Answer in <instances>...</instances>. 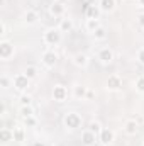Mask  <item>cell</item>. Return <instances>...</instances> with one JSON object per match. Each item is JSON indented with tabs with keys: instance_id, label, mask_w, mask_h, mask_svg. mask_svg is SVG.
<instances>
[{
	"instance_id": "1",
	"label": "cell",
	"mask_w": 144,
	"mask_h": 146,
	"mask_svg": "<svg viewBox=\"0 0 144 146\" xmlns=\"http://www.w3.org/2000/svg\"><path fill=\"white\" fill-rule=\"evenodd\" d=\"M63 124H65L66 131H76V129L81 127L83 117L80 115V112H75V110L65 112V115H63Z\"/></svg>"
},
{
	"instance_id": "2",
	"label": "cell",
	"mask_w": 144,
	"mask_h": 146,
	"mask_svg": "<svg viewBox=\"0 0 144 146\" xmlns=\"http://www.w3.org/2000/svg\"><path fill=\"white\" fill-rule=\"evenodd\" d=\"M61 39H63V33L59 31V27H49L42 34V41L48 46H58L61 42Z\"/></svg>"
},
{
	"instance_id": "3",
	"label": "cell",
	"mask_w": 144,
	"mask_h": 146,
	"mask_svg": "<svg viewBox=\"0 0 144 146\" xmlns=\"http://www.w3.org/2000/svg\"><path fill=\"white\" fill-rule=\"evenodd\" d=\"M14 54H15L14 42H10L9 39H2L0 41V60L2 61H9Z\"/></svg>"
},
{
	"instance_id": "4",
	"label": "cell",
	"mask_w": 144,
	"mask_h": 146,
	"mask_svg": "<svg viewBox=\"0 0 144 146\" xmlns=\"http://www.w3.org/2000/svg\"><path fill=\"white\" fill-rule=\"evenodd\" d=\"M31 87V78L26 75V73H17L14 76V88L20 94H26L27 88Z\"/></svg>"
},
{
	"instance_id": "5",
	"label": "cell",
	"mask_w": 144,
	"mask_h": 146,
	"mask_svg": "<svg viewBox=\"0 0 144 146\" xmlns=\"http://www.w3.org/2000/svg\"><path fill=\"white\" fill-rule=\"evenodd\" d=\"M97 60H98L102 65H110V63L115 60V53H114L112 48L104 46V48L98 49V53H97Z\"/></svg>"
},
{
	"instance_id": "6",
	"label": "cell",
	"mask_w": 144,
	"mask_h": 146,
	"mask_svg": "<svg viewBox=\"0 0 144 146\" xmlns=\"http://www.w3.org/2000/svg\"><path fill=\"white\" fill-rule=\"evenodd\" d=\"M41 63H42L48 70H51V68H54L56 63H58V54H56L53 49H48V51H44V53L41 54Z\"/></svg>"
},
{
	"instance_id": "7",
	"label": "cell",
	"mask_w": 144,
	"mask_h": 146,
	"mask_svg": "<svg viewBox=\"0 0 144 146\" xmlns=\"http://www.w3.org/2000/svg\"><path fill=\"white\" fill-rule=\"evenodd\" d=\"M53 99L56 100V102H65L66 99H68V88L65 87V85H61V83H58V85H54L53 87Z\"/></svg>"
},
{
	"instance_id": "8",
	"label": "cell",
	"mask_w": 144,
	"mask_h": 146,
	"mask_svg": "<svg viewBox=\"0 0 144 146\" xmlns=\"http://www.w3.org/2000/svg\"><path fill=\"white\" fill-rule=\"evenodd\" d=\"M81 143H83V146H95L98 143V136L87 127L81 131Z\"/></svg>"
},
{
	"instance_id": "9",
	"label": "cell",
	"mask_w": 144,
	"mask_h": 146,
	"mask_svg": "<svg viewBox=\"0 0 144 146\" xmlns=\"http://www.w3.org/2000/svg\"><path fill=\"white\" fill-rule=\"evenodd\" d=\"M114 141H115V133L112 129H108V127H104L102 133L98 134V143L102 146H107L110 143H114Z\"/></svg>"
},
{
	"instance_id": "10",
	"label": "cell",
	"mask_w": 144,
	"mask_h": 146,
	"mask_svg": "<svg viewBox=\"0 0 144 146\" xmlns=\"http://www.w3.org/2000/svg\"><path fill=\"white\" fill-rule=\"evenodd\" d=\"M105 85H107V90H110V92H119L122 88V78L119 75H110Z\"/></svg>"
},
{
	"instance_id": "11",
	"label": "cell",
	"mask_w": 144,
	"mask_h": 146,
	"mask_svg": "<svg viewBox=\"0 0 144 146\" xmlns=\"http://www.w3.org/2000/svg\"><path fill=\"white\" fill-rule=\"evenodd\" d=\"M49 12H51V15H54V17H63L65 12H66V5H65L61 0H56V2H53V5L49 7Z\"/></svg>"
},
{
	"instance_id": "12",
	"label": "cell",
	"mask_w": 144,
	"mask_h": 146,
	"mask_svg": "<svg viewBox=\"0 0 144 146\" xmlns=\"http://www.w3.org/2000/svg\"><path fill=\"white\" fill-rule=\"evenodd\" d=\"M88 63H90V58H88V54H85V53H76V54L73 56V65L78 66V68H87Z\"/></svg>"
},
{
	"instance_id": "13",
	"label": "cell",
	"mask_w": 144,
	"mask_h": 146,
	"mask_svg": "<svg viewBox=\"0 0 144 146\" xmlns=\"http://www.w3.org/2000/svg\"><path fill=\"white\" fill-rule=\"evenodd\" d=\"M139 131V124L136 122V119H127L124 122V133L129 134V136H136Z\"/></svg>"
},
{
	"instance_id": "14",
	"label": "cell",
	"mask_w": 144,
	"mask_h": 146,
	"mask_svg": "<svg viewBox=\"0 0 144 146\" xmlns=\"http://www.w3.org/2000/svg\"><path fill=\"white\" fill-rule=\"evenodd\" d=\"M100 14H102V10H100L98 3H97V5H95V3L87 5V9H85V15H87V19H100Z\"/></svg>"
},
{
	"instance_id": "15",
	"label": "cell",
	"mask_w": 144,
	"mask_h": 146,
	"mask_svg": "<svg viewBox=\"0 0 144 146\" xmlns=\"http://www.w3.org/2000/svg\"><path fill=\"white\" fill-rule=\"evenodd\" d=\"M98 7L104 14H110L117 7V0H98Z\"/></svg>"
},
{
	"instance_id": "16",
	"label": "cell",
	"mask_w": 144,
	"mask_h": 146,
	"mask_svg": "<svg viewBox=\"0 0 144 146\" xmlns=\"http://www.w3.org/2000/svg\"><path fill=\"white\" fill-rule=\"evenodd\" d=\"M87 92H88V88L85 85H80V83L73 85V97L76 100H85L87 99Z\"/></svg>"
},
{
	"instance_id": "17",
	"label": "cell",
	"mask_w": 144,
	"mask_h": 146,
	"mask_svg": "<svg viewBox=\"0 0 144 146\" xmlns=\"http://www.w3.org/2000/svg\"><path fill=\"white\" fill-rule=\"evenodd\" d=\"M24 22H26L27 26L37 24V22H39V14H37L36 10H32V9L26 10V12H24Z\"/></svg>"
},
{
	"instance_id": "18",
	"label": "cell",
	"mask_w": 144,
	"mask_h": 146,
	"mask_svg": "<svg viewBox=\"0 0 144 146\" xmlns=\"http://www.w3.org/2000/svg\"><path fill=\"white\" fill-rule=\"evenodd\" d=\"M58 27H59L61 33H71L73 29H75V22H73V19H70V17H63V19H59Z\"/></svg>"
},
{
	"instance_id": "19",
	"label": "cell",
	"mask_w": 144,
	"mask_h": 146,
	"mask_svg": "<svg viewBox=\"0 0 144 146\" xmlns=\"http://www.w3.org/2000/svg\"><path fill=\"white\" fill-rule=\"evenodd\" d=\"M0 141H2L3 145L14 141V129H10V127H2V129H0Z\"/></svg>"
},
{
	"instance_id": "20",
	"label": "cell",
	"mask_w": 144,
	"mask_h": 146,
	"mask_svg": "<svg viewBox=\"0 0 144 146\" xmlns=\"http://www.w3.org/2000/svg\"><path fill=\"white\" fill-rule=\"evenodd\" d=\"M100 26H102V24H100V19H87V21H85V29H87L90 34H93Z\"/></svg>"
},
{
	"instance_id": "21",
	"label": "cell",
	"mask_w": 144,
	"mask_h": 146,
	"mask_svg": "<svg viewBox=\"0 0 144 146\" xmlns=\"http://www.w3.org/2000/svg\"><path fill=\"white\" fill-rule=\"evenodd\" d=\"M0 87H2L3 90L14 87V76H10V75H7V73H2V75H0Z\"/></svg>"
},
{
	"instance_id": "22",
	"label": "cell",
	"mask_w": 144,
	"mask_h": 146,
	"mask_svg": "<svg viewBox=\"0 0 144 146\" xmlns=\"http://www.w3.org/2000/svg\"><path fill=\"white\" fill-rule=\"evenodd\" d=\"M24 139H26V127H24V126H17V127H14V141L22 143Z\"/></svg>"
},
{
	"instance_id": "23",
	"label": "cell",
	"mask_w": 144,
	"mask_h": 146,
	"mask_svg": "<svg viewBox=\"0 0 144 146\" xmlns=\"http://www.w3.org/2000/svg\"><path fill=\"white\" fill-rule=\"evenodd\" d=\"M19 114H20V117H22V119L31 117V115H34V107H32V106H20Z\"/></svg>"
},
{
	"instance_id": "24",
	"label": "cell",
	"mask_w": 144,
	"mask_h": 146,
	"mask_svg": "<svg viewBox=\"0 0 144 146\" xmlns=\"http://www.w3.org/2000/svg\"><path fill=\"white\" fill-rule=\"evenodd\" d=\"M92 36H93L95 41H104V39H107V29H105L104 26H100V27H98Z\"/></svg>"
},
{
	"instance_id": "25",
	"label": "cell",
	"mask_w": 144,
	"mask_h": 146,
	"mask_svg": "<svg viewBox=\"0 0 144 146\" xmlns=\"http://www.w3.org/2000/svg\"><path fill=\"white\" fill-rule=\"evenodd\" d=\"M24 73H26L31 80H34V78H37V75H39V70H37V66H34V65H27L26 70H24Z\"/></svg>"
},
{
	"instance_id": "26",
	"label": "cell",
	"mask_w": 144,
	"mask_h": 146,
	"mask_svg": "<svg viewBox=\"0 0 144 146\" xmlns=\"http://www.w3.org/2000/svg\"><path fill=\"white\" fill-rule=\"evenodd\" d=\"M19 106H32V97L26 92L19 95Z\"/></svg>"
},
{
	"instance_id": "27",
	"label": "cell",
	"mask_w": 144,
	"mask_h": 146,
	"mask_svg": "<svg viewBox=\"0 0 144 146\" xmlns=\"http://www.w3.org/2000/svg\"><path fill=\"white\" fill-rule=\"evenodd\" d=\"M134 88H136V92H139V94H143L144 95V75H139V76L136 78V82H134Z\"/></svg>"
},
{
	"instance_id": "28",
	"label": "cell",
	"mask_w": 144,
	"mask_h": 146,
	"mask_svg": "<svg viewBox=\"0 0 144 146\" xmlns=\"http://www.w3.org/2000/svg\"><path fill=\"white\" fill-rule=\"evenodd\" d=\"M22 124H24V127H36V126H37L36 115H31V117H26V119H22Z\"/></svg>"
},
{
	"instance_id": "29",
	"label": "cell",
	"mask_w": 144,
	"mask_h": 146,
	"mask_svg": "<svg viewBox=\"0 0 144 146\" xmlns=\"http://www.w3.org/2000/svg\"><path fill=\"white\" fill-rule=\"evenodd\" d=\"M88 129H90V131H93V133L98 136V134L102 133V129H104V127H102V124H100L98 121H92V122H90V126H88Z\"/></svg>"
},
{
	"instance_id": "30",
	"label": "cell",
	"mask_w": 144,
	"mask_h": 146,
	"mask_svg": "<svg viewBox=\"0 0 144 146\" xmlns=\"http://www.w3.org/2000/svg\"><path fill=\"white\" fill-rule=\"evenodd\" d=\"M136 58H137V63L144 65V48H139V49H137V54H136Z\"/></svg>"
},
{
	"instance_id": "31",
	"label": "cell",
	"mask_w": 144,
	"mask_h": 146,
	"mask_svg": "<svg viewBox=\"0 0 144 146\" xmlns=\"http://www.w3.org/2000/svg\"><path fill=\"white\" fill-rule=\"evenodd\" d=\"M137 24H139V27H141V29H144V12L137 15Z\"/></svg>"
},
{
	"instance_id": "32",
	"label": "cell",
	"mask_w": 144,
	"mask_h": 146,
	"mask_svg": "<svg viewBox=\"0 0 144 146\" xmlns=\"http://www.w3.org/2000/svg\"><path fill=\"white\" fill-rule=\"evenodd\" d=\"M5 31H7V26H5V22L2 21V22H0V36H3Z\"/></svg>"
},
{
	"instance_id": "33",
	"label": "cell",
	"mask_w": 144,
	"mask_h": 146,
	"mask_svg": "<svg viewBox=\"0 0 144 146\" xmlns=\"http://www.w3.org/2000/svg\"><path fill=\"white\" fill-rule=\"evenodd\" d=\"M93 97H95V92L93 90H88L87 92V99H93Z\"/></svg>"
},
{
	"instance_id": "34",
	"label": "cell",
	"mask_w": 144,
	"mask_h": 146,
	"mask_svg": "<svg viewBox=\"0 0 144 146\" xmlns=\"http://www.w3.org/2000/svg\"><path fill=\"white\" fill-rule=\"evenodd\" d=\"M0 115H5V104L0 106Z\"/></svg>"
},
{
	"instance_id": "35",
	"label": "cell",
	"mask_w": 144,
	"mask_h": 146,
	"mask_svg": "<svg viewBox=\"0 0 144 146\" xmlns=\"http://www.w3.org/2000/svg\"><path fill=\"white\" fill-rule=\"evenodd\" d=\"M137 5L139 7H144V0H137Z\"/></svg>"
},
{
	"instance_id": "36",
	"label": "cell",
	"mask_w": 144,
	"mask_h": 146,
	"mask_svg": "<svg viewBox=\"0 0 144 146\" xmlns=\"http://www.w3.org/2000/svg\"><path fill=\"white\" fill-rule=\"evenodd\" d=\"M107 146H115V143H110V145H107Z\"/></svg>"
},
{
	"instance_id": "37",
	"label": "cell",
	"mask_w": 144,
	"mask_h": 146,
	"mask_svg": "<svg viewBox=\"0 0 144 146\" xmlns=\"http://www.w3.org/2000/svg\"><path fill=\"white\" fill-rule=\"evenodd\" d=\"M53 2H56V0H53Z\"/></svg>"
},
{
	"instance_id": "38",
	"label": "cell",
	"mask_w": 144,
	"mask_h": 146,
	"mask_svg": "<svg viewBox=\"0 0 144 146\" xmlns=\"http://www.w3.org/2000/svg\"><path fill=\"white\" fill-rule=\"evenodd\" d=\"M143 146H144V143H143Z\"/></svg>"
}]
</instances>
